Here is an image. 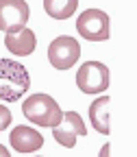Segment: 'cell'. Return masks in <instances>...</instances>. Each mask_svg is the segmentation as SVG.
<instances>
[{
    "label": "cell",
    "mask_w": 137,
    "mask_h": 157,
    "mask_svg": "<svg viewBox=\"0 0 137 157\" xmlns=\"http://www.w3.org/2000/svg\"><path fill=\"white\" fill-rule=\"evenodd\" d=\"M5 46L11 55H17V57H28L35 52V46H37V37L31 29L22 26L17 31H9L5 33Z\"/></svg>",
    "instance_id": "obj_9"
},
{
    "label": "cell",
    "mask_w": 137,
    "mask_h": 157,
    "mask_svg": "<svg viewBox=\"0 0 137 157\" xmlns=\"http://www.w3.org/2000/svg\"><path fill=\"white\" fill-rule=\"evenodd\" d=\"M111 83V72L100 61H85L76 72V85L83 94H102Z\"/></svg>",
    "instance_id": "obj_4"
},
{
    "label": "cell",
    "mask_w": 137,
    "mask_h": 157,
    "mask_svg": "<svg viewBox=\"0 0 137 157\" xmlns=\"http://www.w3.org/2000/svg\"><path fill=\"white\" fill-rule=\"evenodd\" d=\"M9 144L17 153H35L37 148L44 146V135L39 133L37 129H33V127L17 124L9 133Z\"/></svg>",
    "instance_id": "obj_8"
},
{
    "label": "cell",
    "mask_w": 137,
    "mask_h": 157,
    "mask_svg": "<svg viewBox=\"0 0 137 157\" xmlns=\"http://www.w3.org/2000/svg\"><path fill=\"white\" fill-rule=\"evenodd\" d=\"M31 87L28 70L13 59H0V101L17 103Z\"/></svg>",
    "instance_id": "obj_1"
},
{
    "label": "cell",
    "mask_w": 137,
    "mask_h": 157,
    "mask_svg": "<svg viewBox=\"0 0 137 157\" xmlns=\"http://www.w3.org/2000/svg\"><path fill=\"white\" fill-rule=\"evenodd\" d=\"M22 113L26 116L28 122L37 127H46V129L57 127L63 118V109L59 107V103L50 94H42V92L28 96L22 103Z\"/></svg>",
    "instance_id": "obj_2"
},
{
    "label": "cell",
    "mask_w": 137,
    "mask_h": 157,
    "mask_svg": "<svg viewBox=\"0 0 137 157\" xmlns=\"http://www.w3.org/2000/svg\"><path fill=\"white\" fill-rule=\"evenodd\" d=\"M78 9V0H44V11L52 20H70Z\"/></svg>",
    "instance_id": "obj_11"
},
{
    "label": "cell",
    "mask_w": 137,
    "mask_h": 157,
    "mask_svg": "<svg viewBox=\"0 0 137 157\" xmlns=\"http://www.w3.org/2000/svg\"><path fill=\"white\" fill-rule=\"evenodd\" d=\"M31 9L26 0H0V31H17L26 26Z\"/></svg>",
    "instance_id": "obj_7"
},
{
    "label": "cell",
    "mask_w": 137,
    "mask_h": 157,
    "mask_svg": "<svg viewBox=\"0 0 137 157\" xmlns=\"http://www.w3.org/2000/svg\"><path fill=\"white\" fill-rule=\"evenodd\" d=\"M85 135H87L85 122L74 109L63 111L61 122L57 127H52V137L57 140V144H61L63 148H74L76 146V137H85Z\"/></svg>",
    "instance_id": "obj_6"
},
{
    "label": "cell",
    "mask_w": 137,
    "mask_h": 157,
    "mask_svg": "<svg viewBox=\"0 0 137 157\" xmlns=\"http://www.w3.org/2000/svg\"><path fill=\"white\" fill-rule=\"evenodd\" d=\"M78 57H81V44L70 35H59L54 37L48 46V61L57 70H70Z\"/></svg>",
    "instance_id": "obj_5"
},
{
    "label": "cell",
    "mask_w": 137,
    "mask_h": 157,
    "mask_svg": "<svg viewBox=\"0 0 137 157\" xmlns=\"http://www.w3.org/2000/svg\"><path fill=\"white\" fill-rule=\"evenodd\" d=\"M76 31L87 42H107L111 37V20L102 9H85L76 17Z\"/></svg>",
    "instance_id": "obj_3"
},
{
    "label": "cell",
    "mask_w": 137,
    "mask_h": 157,
    "mask_svg": "<svg viewBox=\"0 0 137 157\" xmlns=\"http://www.w3.org/2000/svg\"><path fill=\"white\" fill-rule=\"evenodd\" d=\"M0 157H11L9 148H5V144H0Z\"/></svg>",
    "instance_id": "obj_14"
},
{
    "label": "cell",
    "mask_w": 137,
    "mask_h": 157,
    "mask_svg": "<svg viewBox=\"0 0 137 157\" xmlns=\"http://www.w3.org/2000/svg\"><path fill=\"white\" fill-rule=\"evenodd\" d=\"M109 153H111V146H109V144H102V146H100V153H98V157H109Z\"/></svg>",
    "instance_id": "obj_13"
},
{
    "label": "cell",
    "mask_w": 137,
    "mask_h": 157,
    "mask_svg": "<svg viewBox=\"0 0 137 157\" xmlns=\"http://www.w3.org/2000/svg\"><path fill=\"white\" fill-rule=\"evenodd\" d=\"M109 105H111V98L109 96H98L96 101H91L89 105V120L94 131L109 135L111 133V116H109Z\"/></svg>",
    "instance_id": "obj_10"
},
{
    "label": "cell",
    "mask_w": 137,
    "mask_h": 157,
    "mask_svg": "<svg viewBox=\"0 0 137 157\" xmlns=\"http://www.w3.org/2000/svg\"><path fill=\"white\" fill-rule=\"evenodd\" d=\"M11 120H13V113H11L5 105H0V131H5V129L11 124Z\"/></svg>",
    "instance_id": "obj_12"
}]
</instances>
